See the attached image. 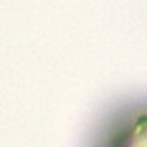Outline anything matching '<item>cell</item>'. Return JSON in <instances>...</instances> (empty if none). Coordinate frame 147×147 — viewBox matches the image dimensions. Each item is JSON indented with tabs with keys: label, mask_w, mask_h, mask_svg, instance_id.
<instances>
[{
	"label": "cell",
	"mask_w": 147,
	"mask_h": 147,
	"mask_svg": "<svg viewBox=\"0 0 147 147\" xmlns=\"http://www.w3.org/2000/svg\"><path fill=\"white\" fill-rule=\"evenodd\" d=\"M90 147H147V103L128 105L112 113Z\"/></svg>",
	"instance_id": "6da1fadb"
}]
</instances>
